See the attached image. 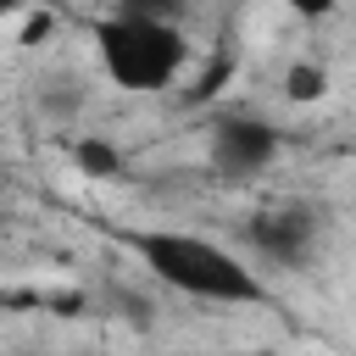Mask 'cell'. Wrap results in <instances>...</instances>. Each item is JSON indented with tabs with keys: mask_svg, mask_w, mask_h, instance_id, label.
Instances as JSON below:
<instances>
[{
	"mask_svg": "<svg viewBox=\"0 0 356 356\" xmlns=\"http://www.w3.org/2000/svg\"><path fill=\"white\" fill-rule=\"evenodd\" d=\"M128 245L150 267V278H161L178 295H195V300H211V306H250V300H261L256 273L239 256H228L222 245L200 239V234L145 228V234H128Z\"/></svg>",
	"mask_w": 356,
	"mask_h": 356,
	"instance_id": "6da1fadb",
	"label": "cell"
},
{
	"mask_svg": "<svg viewBox=\"0 0 356 356\" xmlns=\"http://www.w3.org/2000/svg\"><path fill=\"white\" fill-rule=\"evenodd\" d=\"M95 44H100V67L122 89H167L189 56L184 33L150 17H106L95 22Z\"/></svg>",
	"mask_w": 356,
	"mask_h": 356,
	"instance_id": "7a4b0ae2",
	"label": "cell"
},
{
	"mask_svg": "<svg viewBox=\"0 0 356 356\" xmlns=\"http://www.w3.org/2000/svg\"><path fill=\"white\" fill-rule=\"evenodd\" d=\"M211 156H217V167L228 178H250L278 156V134L267 122H256V117H222L211 128Z\"/></svg>",
	"mask_w": 356,
	"mask_h": 356,
	"instance_id": "3957f363",
	"label": "cell"
},
{
	"mask_svg": "<svg viewBox=\"0 0 356 356\" xmlns=\"http://www.w3.org/2000/svg\"><path fill=\"white\" fill-rule=\"evenodd\" d=\"M250 239H256V250H261L267 261L295 267V261L312 250V217H306V211H261V217L250 222Z\"/></svg>",
	"mask_w": 356,
	"mask_h": 356,
	"instance_id": "277c9868",
	"label": "cell"
},
{
	"mask_svg": "<svg viewBox=\"0 0 356 356\" xmlns=\"http://www.w3.org/2000/svg\"><path fill=\"white\" fill-rule=\"evenodd\" d=\"M78 167L89 172V178H117V167H122V156L106 145V139H83L78 145Z\"/></svg>",
	"mask_w": 356,
	"mask_h": 356,
	"instance_id": "5b68a950",
	"label": "cell"
},
{
	"mask_svg": "<svg viewBox=\"0 0 356 356\" xmlns=\"http://www.w3.org/2000/svg\"><path fill=\"white\" fill-rule=\"evenodd\" d=\"M284 89H289V100H317L323 89H328V72L323 67H289V78H284Z\"/></svg>",
	"mask_w": 356,
	"mask_h": 356,
	"instance_id": "8992f818",
	"label": "cell"
},
{
	"mask_svg": "<svg viewBox=\"0 0 356 356\" xmlns=\"http://www.w3.org/2000/svg\"><path fill=\"white\" fill-rule=\"evenodd\" d=\"M184 0H117V17H150V22H167Z\"/></svg>",
	"mask_w": 356,
	"mask_h": 356,
	"instance_id": "52a82bcc",
	"label": "cell"
},
{
	"mask_svg": "<svg viewBox=\"0 0 356 356\" xmlns=\"http://www.w3.org/2000/svg\"><path fill=\"white\" fill-rule=\"evenodd\" d=\"M289 6H295L300 17H328V11H334V0H289Z\"/></svg>",
	"mask_w": 356,
	"mask_h": 356,
	"instance_id": "ba28073f",
	"label": "cell"
},
{
	"mask_svg": "<svg viewBox=\"0 0 356 356\" xmlns=\"http://www.w3.org/2000/svg\"><path fill=\"white\" fill-rule=\"evenodd\" d=\"M28 6H33V0H0V17H6V11H28Z\"/></svg>",
	"mask_w": 356,
	"mask_h": 356,
	"instance_id": "9c48e42d",
	"label": "cell"
},
{
	"mask_svg": "<svg viewBox=\"0 0 356 356\" xmlns=\"http://www.w3.org/2000/svg\"><path fill=\"white\" fill-rule=\"evenodd\" d=\"M228 356H267V350H228Z\"/></svg>",
	"mask_w": 356,
	"mask_h": 356,
	"instance_id": "30bf717a",
	"label": "cell"
}]
</instances>
